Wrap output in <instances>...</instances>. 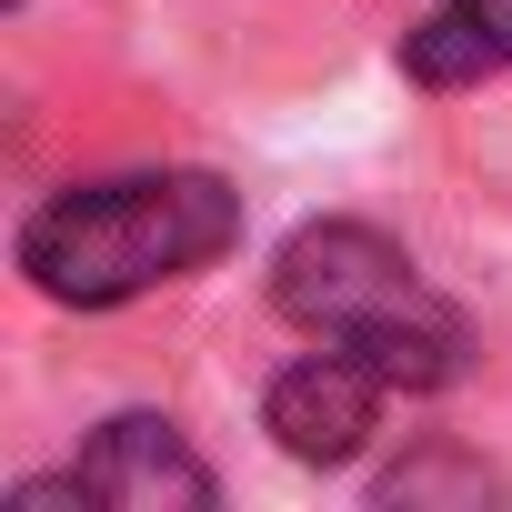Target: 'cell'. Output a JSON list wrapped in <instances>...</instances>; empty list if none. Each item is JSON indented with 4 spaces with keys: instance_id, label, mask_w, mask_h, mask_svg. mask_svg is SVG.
<instances>
[{
    "instance_id": "6da1fadb",
    "label": "cell",
    "mask_w": 512,
    "mask_h": 512,
    "mask_svg": "<svg viewBox=\"0 0 512 512\" xmlns=\"http://www.w3.org/2000/svg\"><path fill=\"white\" fill-rule=\"evenodd\" d=\"M231 241H241V191L221 171H121V181L51 191L21 221V272L71 312H111L151 282L221 262Z\"/></svg>"
},
{
    "instance_id": "7a4b0ae2",
    "label": "cell",
    "mask_w": 512,
    "mask_h": 512,
    "mask_svg": "<svg viewBox=\"0 0 512 512\" xmlns=\"http://www.w3.org/2000/svg\"><path fill=\"white\" fill-rule=\"evenodd\" d=\"M272 302H282V322L362 352L392 392H432L462 372V312L372 221H302L272 262Z\"/></svg>"
},
{
    "instance_id": "3957f363",
    "label": "cell",
    "mask_w": 512,
    "mask_h": 512,
    "mask_svg": "<svg viewBox=\"0 0 512 512\" xmlns=\"http://www.w3.org/2000/svg\"><path fill=\"white\" fill-rule=\"evenodd\" d=\"M382 372L362 362V352H312V362H292L272 392H262V422H272V442L292 452V462H352L362 442H372V412H382Z\"/></svg>"
},
{
    "instance_id": "277c9868",
    "label": "cell",
    "mask_w": 512,
    "mask_h": 512,
    "mask_svg": "<svg viewBox=\"0 0 512 512\" xmlns=\"http://www.w3.org/2000/svg\"><path fill=\"white\" fill-rule=\"evenodd\" d=\"M81 482L101 492V512H211V502H221L211 462H201V452L181 442V422H161V412L101 422L91 452H81Z\"/></svg>"
},
{
    "instance_id": "5b68a950",
    "label": "cell",
    "mask_w": 512,
    "mask_h": 512,
    "mask_svg": "<svg viewBox=\"0 0 512 512\" xmlns=\"http://www.w3.org/2000/svg\"><path fill=\"white\" fill-rule=\"evenodd\" d=\"M402 71L412 81H432V91H452V81H482V71H502V51L452 11V0H442V11L422 21V31H402Z\"/></svg>"
},
{
    "instance_id": "8992f818",
    "label": "cell",
    "mask_w": 512,
    "mask_h": 512,
    "mask_svg": "<svg viewBox=\"0 0 512 512\" xmlns=\"http://www.w3.org/2000/svg\"><path fill=\"white\" fill-rule=\"evenodd\" d=\"M492 502V472L482 462H452V452H422V462H402L392 482H382V502Z\"/></svg>"
},
{
    "instance_id": "52a82bcc",
    "label": "cell",
    "mask_w": 512,
    "mask_h": 512,
    "mask_svg": "<svg viewBox=\"0 0 512 512\" xmlns=\"http://www.w3.org/2000/svg\"><path fill=\"white\" fill-rule=\"evenodd\" d=\"M452 11H462V21H472V31L502 51V61H512V0H452Z\"/></svg>"
},
{
    "instance_id": "ba28073f",
    "label": "cell",
    "mask_w": 512,
    "mask_h": 512,
    "mask_svg": "<svg viewBox=\"0 0 512 512\" xmlns=\"http://www.w3.org/2000/svg\"><path fill=\"white\" fill-rule=\"evenodd\" d=\"M11 11H21V0H11Z\"/></svg>"
}]
</instances>
